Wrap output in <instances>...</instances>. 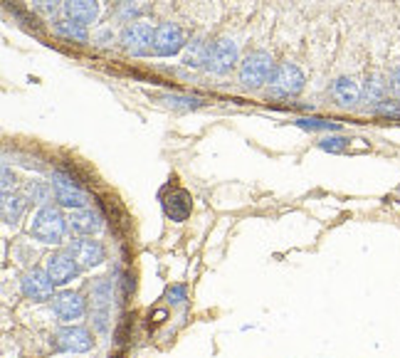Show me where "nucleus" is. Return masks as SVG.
Listing matches in <instances>:
<instances>
[{
    "label": "nucleus",
    "mask_w": 400,
    "mask_h": 358,
    "mask_svg": "<svg viewBox=\"0 0 400 358\" xmlns=\"http://www.w3.org/2000/svg\"><path fill=\"white\" fill-rule=\"evenodd\" d=\"M67 230H70L67 218L62 215L60 208H52V205H42L33 215V225H30V235L38 242H45V245H60L65 240Z\"/></svg>",
    "instance_id": "obj_1"
},
{
    "label": "nucleus",
    "mask_w": 400,
    "mask_h": 358,
    "mask_svg": "<svg viewBox=\"0 0 400 358\" xmlns=\"http://www.w3.org/2000/svg\"><path fill=\"white\" fill-rule=\"evenodd\" d=\"M272 72H275V62H272V55L265 50H255L240 62V82L242 87L257 89L265 82H270Z\"/></svg>",
    "instance_id": "obj_2"
},
{
    "label": "nucleus",
    "mask_w": 400,
    "mask_h": 358,
    "mask_svg": "<svg viewBox=\"0 0 400 358\" xmlns=\"http://www.w3.org/2000/svg\"><path fill=\"white\" fill-rule=\"evenodd\" d=\"M304 82H307L304 72L299 70L297 65H289V62H284V65L275 67V72H272L267 89H270L272 97L287 99V97H297V94L304 89Z\"/></svg>",
    "instance_id": "obj_3"
},
{
    "label": "nucleus",
    "mask_w": 400,
    "mask_h": 358,
    "mask_svg": "<svg viewBox=\"0 0 400 358\" xmlns=\"http://www.w3.org/2000/svg\"><path fill=\"white\" fill-rule=\"evenodd\" d=\"M52 193H55L57 203L62 205V208H72V210H82L87 208L89 203V196L84 188L77 186L75 178H70L67 173L62 171H55L52 173Z\"/></svg>",
    "instance_id": "obj_4"
},
{
    "label": "nucleus",
    "mask_w": 400,
    "mask_h": 358,
    "mask_svg": "<svg viewBox=\"0 0 400 358\" xmlns=\"http://www.w3.org/2000/svg\"><path fill=\"white\" fill-rule=\"evenodd\" d=\"M92 331L84 329V326H62L52 336V349L60 351V354H87V351H92Z\"/></svg>",
    "instance_id": "obj_5"
},
{
    "label": "nucleus",
    "mask_w": 400,
    "mask_h": 358,
    "mask_svg": "<svg viewBox=\"0 0 400 358\" xmlns=\"http://www.w3.org/2000/svg\"><path fill=\"white\" fill-rule=\"evenodd\" d=\"M154 35L156 30L151 28L144 20H136V23H129L121 33V47H124L129 55H149L154 50Z\"/></svg>",
    "instance_id": "obj_6"
},
{
    "label": "nucleus",
    "mask_w": 400,
    "mask_h": 358,
    "mask_svg": "<svg viewBox=\"0 0 400 358\" xmlns=\"http://www.w3.org/2000/svg\"><path fill=\"white\" fill-rule=\"evenodd\" d=\"M109 317H112V279L99 277L92 287V321L97 331L109 329Z\"/></svg>",
    "instance_id": "obj_7"
},
{
    "label": "nucleus",
    "mask_w": 400,
    "mask_h": 358,
    "mask_svg": "<svg viewBox=\"0 0 400 358\" xmlns=\"http://www.w3.org/2000/svg\"><path fill=\"white\" fill-rule=\"evenodd\" d=\"M55 287L57 284L52 282V277L47 275V270H28L20 279V292H23L25 299L30 302H47V299H55Z\"/></svg>",
    "instance_id": "obj_8"
},
{
    "label": "nucleus",
    "mask_w": 400,
    "mask_h": 358,
    "mask_svg": "<svg viewBox=\"0 0 400 358\" xmlns=\"http://www.w3.org/2000/svg\"><path fill=\"white\" fill-rule=\"evenodd\" d=\"M238 65V45L230 38H220L210 45V57H208V70L213 75H228Z\"/></svg>",
    "instance_id": "obj_9"
},
{
    "label": "nucleus",
    "mask_w": 400,
    "mask_h": 358,
    "mask_svg": "<svg viewBox=\"0 0 400 358\" xmlns=\"http://www.w3.org/2000/svg\"><path fill=\"white\" fill-rule=\"evenodd\" d=\"M186 35H183V30L178 28L176 23H163L156 28V35H154V55L159 57H173L178 55V52L186 47Z\"/></svg>",
    "instance_id": "obj_10"
},
{
    "label": "nucleus",
    "mask_w": 400,
    "mask_h": 358,
    "mask_svg": "<svg viewBox=\"0 0 400 358\" xmlns=\"http://www.w3.org/2000/svg\"><path fill=\"white\" fill-rule=\"evenodd\" d=\"M161 205H163V213H166L173 223H183V220H188V215H191V210H193V198L186 188L173 186L161 196Z\"/></svg>",
    "instance_id": "obj_11"
},
{
    "label": "nucleus",
    "mask_w": 400,
    "mask_h": 358,
    "mask_svg": "<svg viewBox=\"0 0 400 358\" xmlns=\"http://www.w3.org/2000/svg\"><path fill=\"white\" fill-rule=\"evenodd\" d=\"M67 252L75 257L80 267H99L104 260H107V250H104V245L92 238L72 240V245L67 247Z\"/></svg>",
    "instance_id": "obj_12"
},
{
    "label": "nucleus",
    "mask_w": 400,
    "mask_h": 358,
    "mask_svg": "<svg viewBox=\"0 0 400 358\" xmlns=\"http://www.w3.org/2000/svg\"><path fill=\"white\" fill-rule=\"evenodd\" d=\"M45 270L52 277V282L60 287V284H70L72 279L80 275V265L70 252H55L45 260Z\"/></svg>",
    "instance_id": "obj_13"
},
{
    "label": "nucleus",
    "mask_w": 400,
    "mask_h": 358,
    "mask_svg": "<svg viewBox=\"0 0 400 358\" xmlns=\"http://www.w3.org/2000/svg\"><path fill=\"white\" fill-rule=\"evenodd\" d=\"M52 312H55V317L60 321L70 324V321H77L84 317L87 302H84V297L80 292H60L52 299Z\"/></svg>",
    "instance_id": "obj_14"
},
{
    "label": "nucleus",
    "mask_w": 400,
    "mask_h": 358,
    "mask_svg": "<svg viewBox=\"0 0 400 358\" xmlns=\"http://www.w3.org/2000/svg\"><path fill=\"white\" fill-rule=\"evenodd\" d=\"M67 228L77 238H92L94 233L102 230V215L92 208L72 210V215L67 218Z\"/></svg>",
    "instance_id": "obj_15"
},
{
    "label": "nucleus",
    "mask_w": 400,
    "mask_h": 358,
    "mask_svg": "<svg viewBox=\"0 0 400 358\" xmlns=\"http://www.w3.org/2000/svg\"><path fill=\"white\" fill-rule=\"evenodd\" d=\"M65 15L75 23L92 25L99 18V3L97 0H65Z\"/></svg>",
    "instance_id": "obj_16"
},
{
    "label": "nucleus",
    "mask_w": 400,
    "mask_h": 358,
    "mask_svg": "<svg viewBox=\"0 0 400 358\" xmlns=\"http://www.w3.org/2000/svg\"><path fill=\"white\" fill-rule=\"evenodd\" d=\"M331 94H334L336 102L344 104V107H354L361 99L359 84L351 80V77H339V80H334V84H331Z\"/></svg>",
    "instance_id": "obj_17"
},
{
    "label": "nucleus",
    "mask_w": 400,
    "mask_h": 358,
    "mask_svg": "<svg viewBox=\"0 0 400 358\" xmlns=\"http://www.w3.org/2000/svg\"><path fill=\"white\" fill-rule=\"evenodd\" d=\"M208 57H210V45H208V42H205L203 38H193L186 45V52H183V65L198 70V67L208 65Z\"/></svg>",
    "instance_id": "obj_18"
},
{
    "label": "nucleus",
    "mask_w": 400,
    "mask_h": 358,
    "mask_svg": "<svg viewBox=\"0 0 400 358\" xmlns=\"http://www.w3.org/2000/svg\"><path fill=\"white\" fill-rule=\"evenodd\" d=\"M28 203L30 200L25 196H18V193H5L3 196V223L5 225H18L20 218L25 215Z\"/></svg>",
    "instance_id": "obj_19"
},
{
    "label": "nucleus",
    "mask_w": 400,
    "mask_h": 358,
    "mask_svg": "<svg viewBox=\"0 0 400 358\" xmlns=\"http://www.w3.org/2000/svg\"><path fill=\"white\" fill-rule=\"evenodd\" d=\"M386 89H388V84L383 82L381 75H371L361 89V99L366 104H371V107H378V104L383 102V97H386Z\"/></svg>",
    "instance_id": "obj_20"
},
{
    "label": "nucleus",
    "mask_w": 400,
    "mask_h": 358,
    "mask_svg": "<svg viewBox=\"0 0 400 358\" xmlns=\"http://www.w3.org/2000/svg\"><path fill=\"white\" fill-rule=\"evenodd\" d=\"M55 33L62 35L65 40H72V42H87V40H89L87 25L75 23V20H70V18L57 20V23H55Z\"/></svg>",
    "instance_id": "obj_21"
},
{
    "label": "nucleus",
    "mask_w": 400,
    "mask_h": 358,
    "mask_svg": "<svg viewBox=\"0 0 400 358\" xmlns=\"http://www.w3.org/2000/svg\"><path fill=\"white\" fill-rule=\"evenodd\" d=\"M50 193H52V186H47L45 181H28L23 186V196L28 198L30 203L47 205V200H50Z\"/></svg>",
    "instance_id": "obj_22"
},
{
    "label": "nucleus",
    "mask_w": 400,
    "mask_h": 358,
    "mask_svg": "<svg viewBox=\"0 0 400 358\" xmlns=\"http://www.w3.org/2000/svg\"><path fill=\"white\" fill-rule=\"evenodd\" d=\"M349 139H344V136H324V139L319 141V149L321 151H329V154H346L349 151Z\"/></svg>",
    "instance_id": "obj_23"
},
{
    "label": "nucleus",
    "mask_w": 400,
    "mask_h": 358,
    "mask_svg": "<svg viewBox=\"0 0 400 358\" xmlns=\"http://www.w3.org/2000/svg\"><path fill=\"white\" fill-rule=\"evenodd\" d=\"M294 124L299 126V129L304 131H339V124H334V121H326V119H297Z\"/></svg>",
    "instance_id": "obj_24"
},
{
    "label": "nucleus",
    "mask_w": 400,
    "mask_h": 358,
    "mask_svg": "<svg viewBox=\"0 0 400 358\" xmlns=\"http://www.w3.org/2000/svg\"><path fill=\"white\" fill-rule=\"evenodd\" d=\"M166 102L171 107H183V109H198L200 107V99L196 97H178V94H168Z\"/></svg>",
    "instance_id": "obj_25"
},
{
    "label": "nucleus",
    "mask_w": 400,
    "mask_h": 358,
    "mask_svg": "<svg viewBox=\"0 0 400 358\" xmlns=\"http://www.w3.org/2000/svg\"><path fill=\"white\" fill-rule=\"evenodd\" d=\"M117 15L121 20H131L134 15H139V8L134 5V0H121L117 5Z\"/></svg>",
    "instance_id": "obj_26"
},
{
    "label": "nucleus",
    "mask_w": 400,
    "mask_h": 358,
    "mask_svg": "<svg viewBox=\"0 0 400 358\" xmlns=\"http://www.w3.org/2000/svg\"><path fill=\"white\" fill-rule=\"evenodd\" d=\"M166 299H168V304H183L186 302V287H183V284H173V287H168Z\"/></svg>",
    "instance_id": "obj_27"
},
{
    "label": "nucleus",
    "mask_w": 400,
    "mask_h": 358,
    "mask_svg": "<svg viewBox=\"0 0 400 358\" xmlns=\"http://www.w3.org/2000/svg\"><path fill=\"white\" fill-rule=\"evenodd\" d=\"M60 3L65 5V0H33V8L40 10V13H45V15H50L60 8Z\"/></svg>",
    "instance_id": "obj_28"
},
{
    "label": "nucleus",
    "mask_w": 400,
    "mask_h": 358,
    "mask_svg": "<svg viewBox=\"0 0 400 358\" xmlns=\"http://www.w3.org/2000/svg\"><path fill=\"white\" fill-rule=\"evenodd\" d=\"M388 89H391V94L400 102V65L391 72V77H388Z\"/></svg>",
    "instance_id": "obj_29"
},
{
    "label": "nucleus",
    "mask_w": 400,
    "mask_h": 358,
    "mask_svg": "<svg viewBox=\"0 0 400 358\" xmlns=\"http://www.w3.org/2000/svg\"><path fill=\"white\" fill-rule=\"evenodd\" d=\"M10 191H15V173H10L8 163H5L3 166V196Z\"/></svg>",
    "instance_id": "obj_30"
},
{
    "label": "nucleus",
    "mask_w": 400,
    "mask_h": 358,
    "mask_svg": "<svg viewBox=\"0 0 400 358\" xmlns=\"http://www.w3.org/2000/svg\"><path fill=\"white\" fill-rule=\"evenodd\" d=\"M376 112L378 114H388V117H400V107H396V104H386V102L378 104Z\"/></svg>",
    "instance_id": "obj_31"
},
{
    "label": "nucleus",
    "mask_w": 400,
    "mask_h": 358,
    "mask_svg": "<svg viewBox=\"0 0 400 358\" xmlns=\"http://www.w3.org/2000/svg\"><path fill=\"white\" fill-rule=\"evenodd\" d=\"M114 40V33H112V30H102V33H99L97 35V45H109V42H112Z\"/></svg>",
    "instance_id": "obj_32"
}]
</instances>
